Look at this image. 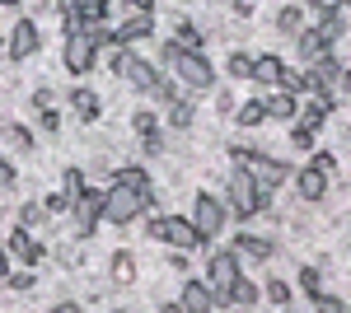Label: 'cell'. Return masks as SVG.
Masks as SVG:
<instances>
[{
  "mask_svg": "<svg viewBox=\"0 0 351 313\" xmlns=\"http://www.w3.org/2000/svg\"><path fill=\"white\" fill-rule=\"evenodd\" d=\"M271 206V192L243 164H234L230 168V178H225V210L234 215V220H253V215H263V210Z\"/></svg>",
  "mask_w": 351,
  "mask_h": 313,
  "instance_id": "obj_1",
  "label": "cell"
},
{
  "mask_svg": "<svg viewBox=\"0 0 351 313\" xmlns=\"http://www.w3.org/2000/svg\"><path fill=\"white\" fill-rule=\"evenodd\" d=\"M150 210H155V192H136L122 183L104 187V225H112V229H127L132 220L150 215Z\"/></svg>",
  "mask_w": 351,
  "mask_h": 313,
  "instance_id": "obj_2",
  "label": "cell"
},
{
  "mask_svg": "<svg viewBox=\"0 0 351 313\" xmlns=\"http://www.w3.org/2000/svg\"><path fill=\"white\" fill-rule=\"evenodd\" d=\"M230 164H243V168L267 187V192H276V187L291 183V164H286V159L263 155V150H253V145H230Z\"/></svg>",
  "mask_w": 351,
  "mask_h": 313,
  "instance_id": "obj_3",
  "label": "cell"
},
{
  "mask_svg": "<svg viewBox=\"0 0 351 313\" xmlns=\"http://www.w3.org/2000/svg\"><path fill=\"white\" fill-rule=\"evenodd\" d=\"M145 238L169 243L173 253H178V248H183V253L202 248V234H197V225H192L188 215H150V220H145Z\"/></svg>",
  "mask_w": 351,
  "mask_h": 313,
  "instance_id": "obj_4",
  "label": "cell"
},
{
  "mask_svg": "<svg viewBox=\"0 0 351 313\" xmlns=\"http://www.w3.org/2000/svg\"><path fill=\"white\" fill-rule=\"evenodd\" d=\"M169 75L178 79L188 94H211V89H216V66H211L202 52H188V47L178 52V61H173V71H169Z\"/></svg>",
  "mask_w": 351,
  "mask_h": 313,
  "instance_id": "obj_5",
  "label": "cell"
},
{
  "mask_svg": "<svg viewBox=\"0 0 351 313\" xmlns=\"http://www.w3.org/2000/svg\"><path fill=\"white\" fill-rule=\"evenodd\" d=\"M112 75L127 79L132 89H145V94H150V89L164 79V71H160V66H150V61H141L132 47H117V52H112Z\"/></svg>",
  "mask_w": 351,
  "mask_h": 313,
  "instance_id": "obj_6",
  "label": "cell"
},
{
  "mask_svg": "<svg viewBox=\"0 0 351 313\" xmlns=\"http://www.w3.org/2000/svg\"><path fill=\"white\" fill-rule=\"evenodd\" d=\"M225 215H230V210H225V201H220L216 192H197V197H192V225H197V234H202V243H211V238H220L225 234Z\"/></svg>",
  "mask_w": 351,
  "mask_h": 313,
  "instance_id": "obj_7",
  "label": "cell"
},
{
  "mask_svg": "<svg viewBox=\"0 0 351 313\" xmlns=\"http://www.w3.org/2000/svg\"><path fill=\"white\" fill-rule=\"evenodd\" d=\"M38 52H43V28H38V19L10 24V33H5V56H10L14 66H24V61H33Z\"/></svg>",
  "mask_w": 351,
  "mask_h": 313,
  "instance_id": "obj_8",
  "label": "cell"
},
{
  "mask_svg": "<svg viewBox=\"0 0 351 313\" xmlns=\"http://www.w3.org/2000/svg\"><path fill=\"white\" fill-rule=\"evenodd\" d=\"M337 79H342V61H337V52H328V56H319V61L304 66V94L332 99V94H337Z\"/></svg>",
  "mask_w": 351,
  "mask_h": 313,
  "instance_id": "obj_9",
  "label": "cell"
},
{
  "mask_svg": "<svg viewBox=\"0 0 351 313\" xmlns=\"http://www.w3.org/2000/svg\"><path fill=\"white\" fill-rule=\"evenodd\" d=\"M239 262H243V258L234 253V248H216V253L206 258V286L216 290V295H225V299H230V286H234V281L243 276Z\"/></svg>",
  "mask_w": 351,
  "mask_h": 313,
  "instance_id": "obj_10",
  "label": "cell"
},
{
  "mask_svg": "<svg viewBox=\"0 0 351 313\" xmlns=\"http://www.w3.org/2000/svg\"><path fill=\"white\" fill-rule=\"evenodd\" d=\"M61 66H66L71 75H89V71L99 66V47L89 42V33H84V28L66 33V47H61Z\"/></svg>",
  "mask_w": 351,
  "mask_h": 313,
  "instance_id": "obj_11",
  "label": "cell"
},
{
  "mask_svg": "<svg viewBox=\"0 0 351 313\" xmlns=\"http://www.w3.org/2000/svg\"><path fill=\"white\" fill-rule=\"evenodd\" d=\"M132 131H136V150H141V155H160V150H164L155 108H136V112H132Z\"/></svg>",
  "mask_w": 351,
  "mask_h": 313,
  "instance_id": "obj_12",
  "label": "cell"
},
{
  "mask_svg": "<svg viewBox=\"0 0 351 313\" xmlns=\"http://www.w3.org/2000/svg\"><path fill=\"white\" fill-rule=\"evenodd\" d=\"M5 248H10V258L24 262V266H38V262L47 258V243H43V238H33V229H24V225H14V229H10Z\"/></svg>",
  "mask_w": 351,
  "mask_h": 313,
  "instance_id": "obj_13",
  "label": "cell"
},
{
  "mask_svg": "<svg viewBox=\"0 0 351 313\" xmlns=\"http://www.w3.org/2000/svg\"><path fill=\"white\" fill-rule=\"evenodd\" d=\"M145 38H155V10H132V14L117 24V47H136V42H145Z\"/></svg>",
  "mask_w": 351,
  "mask_h": 313,
  "instance_id": "obj_14",
  "label": "cell"
},
{
  "mask_svg": "<svg viewBox=\"0 0 351 313\" xmlns=\"http://www.w3.org/2000/svg\"><path fill=\"white\" fill-rule=\"evenodd\" d=\"M178 295H183V299H178L183 313H225V309H220V299H216V290L206 286V281H192V276H188Z\"/></svg>",
  "mask_w": 351,
  "mask_h": 313,
  "instance_id": "obj_15",
  "label": "cell"
},
{
  "mask_svg": "<svg viewBox=\"0 0 351 313\" xmlns=\"http://www.w3.org/2000/svg\"><path fill=\"white\" fill-rule=\"evenodd\" d=\"M291 187H295V197L304 201V206H319V201L328 197V178L314 168V164H304L300 173H291Z\"/></svg>",
  "mask_w": 351,
  "mask_h": 313,
  "instance_id": "obj_16",
  "label": "cell"
},
{
  "mask_svg": "<svg viewBox=\"0 0 351 313\" xmlns=\"http://www.w3.org/2000/svg\"><path fill=\"white\" fill-rule=\"evenodd\" d=\"M328 117H332V99H319V94H309V99H300V112H295V122L304 131H319L328 127Z\"/></svg>",
  "mask_w": 351,
  "mask_h": 313,
  "instance_id": "obj_17",
  "label": "cell"
},
{
  "mask_svg": "<svg viewBox=\"0 0 351 313\" xmlns=\"http://www.w3.org/2000/svg\"><path fill=\"white\" fill-rule=\"evenodd\" d=\"M239 258H248V262H271L276 258V238H263V234H234V243H230Z\"/></svg>",
  "mask_w": 351,
  "mask_h": 313,
  "instance_id": "obj_18",
  "label": "cell"
},
{
  "mask_svg": "<svg viewBox=\"0 0 351 313\" xmlns=\"http://www.w3.org/2000/svg\"><path fill=\"white\" fill-rule=\"evenodd\" d=\"M291 42H295V52H300V61H304V66H309V61H319V56H328V52H337V47H328V38L319 33V24H314V28L304 24Z\"/></svg>",
  "mask_w": 351,
  "mask_h": 313,
  "instance_id": "obj_19",
  "label": "cell"
},
{
  "mask_svg": "<svg viewBox=\"0 0 351 313\" xmlns=\"http://www.w3.org/2000/svg\"><path fill=\"white\" fill-rule=\"evenodd\" d=\"M263 103H267V117H271V122H295V112H300V94L271 89V94H263Z\"/></svg>",
  "mask_w": 351,
  "mask_h": 313,
  "instance_id": "obj_20",
  "label": "cell"
},
{
  "mask_svg": "<svg viewBox=\"0 0 351 313\" xmlns=\"http://www.w3.org/2000/svg\"><path fill=\"white\" fill-rule=\"evenodd\" d=\"M71 112H75V122H99L104 117V99L94 89H71Z\"/></svg>",
  "mask_w": 351,
  "mask_h": 313,
  "instance_id": "obj_21",
  "label": "cell"
},
{
  "mask_svg": "<svg viewBox=\"0 0 351 313\" xmlns=\"http://www.w3.org/2000/svg\"><path fill=\"white\" fill-rule=\"evenodd\" d=\"M281 71H286V61H281L276 52L253 56V79H258L263 89H276V79H281Z\"/></svg>",
  "mask_w": 351,
  "mask_h": 313,
  "instance_id": "obj_22",
  "label": "cell"
},
{
  "mask_svg": "<svg viewBox=\"0 0 351 313\" xmlns=\"http://www.w3.org/2000/svg\"><path fill=\"white\" fill-rule=\"evenodd\" d=\"M258 304H263V286H253L248 276H239L230 286V309H258Z\"/></svg>",
  "mask_w": 351,
  "mask_h": 313,
  "instance_id": "obj_23",
  "label": "cell"
},
{
  "mask_svg": "<svg viewBox=\"0 0 351 313\" xmlns=\"http://www.w3.org/2000/svg\"><path fill=\"white\" fill-rule=\"evenodd\" d=\"M271 24H276V33H281V38H295L300 28H304V10H300V0H291V5H281Z\"/></svg>",
  "mask_w": 351,
  "mask_h": 313,
  "instance_id": "obj_24",
  "label": "cell"
},
{
  "mask_svg": "<svg viewBox=\"0 0 351 313\" xmlns=\"http://www.w3.org/2000/svg\"><path fill=\"white\" fill-rule=\"evenodd\" d=\"M108 276H112V286H136V258L127 253V248H117V253H112Z\"/></svg>",
  "mask_w": 351,
  "mask_h": 313,
  "instance_id": "obj_25",
  "label": "cell"
},
{
  "mask_svg": "<svg viewBox=\"0 0 351 313\" xmlns=\"http://www.w3.org/2000/svg\"><path fill=\"white\" fill-rule=\"evenodd\" d=\"M108 10H112V0H75V19H80V28H89V24H104L108 19Z\"/></svg>",
  "mask_w": 351,
  "mask_h": 313,
  "instance_id": "obj_26",
  "label": "cell"
},
{
  "mask_svg": "<svg viewBox=\"0 0 351 313\" xmlns=\"http://www.w3.org/2000/svg\"><path fill=\"white\" fill-rule=\"evenodd\" d=\"M112 183L136 187V192H155V187H150V173H145L141 164H117V168H112Z\"/></svg>",
  "mask_w": 351,
  "mask_h": 313,
  "instance_id": "obj_27",
  "label": "cell"
},
{
  "mask_svg": "<svg viewBox=\"0 0 351 313\" xmlns=\"http://www.w3.org/2000/svg\"><path fill=\"white\" fill-rule=\"evenodd\" d=\"M234 122H239L243 131L263 127V122H267V103H263V94H258V99H248V103H239V108H234Z\"/></svg>",
  "mask_w": 351,
  "mask_h": 313,
  "instance_id": "obj_28",
  "label": "cell"
},
{
  "mask_svg": "<svg viewBox=\"0 0 351 313\" xmlns=\"http://www.w3.org/2000/svg\"><path fill=\"white\" fill-rule=\"evenodd\" d=\"M263 299H267L271 309H291V304H295V290H291V281H276V276H271L267 286H263Z\"/></svg>",
  "mask_w": 351,
  "mask_h": 313,
  "instance_id": "obj_29",
  "label": "cell"
},
{
  "mask_svg": "<svg viewBox=\"0 0 351 313\" xmlns=\"http://www.w3.org/2000/svg\"><path fill=\"white\" fill-rule=\"evenodd\" d=\"M192 122H197L192 94H188V99H178V103H169V127H173V131H192Z\"/></svg>",
  "mask_w": 351,
  "mask_h": 313,
  "instance_id": "obj_30",
  "label": "cell"
},
{
  "mask_svg": "<svg viewBox=\"0 0 351 313\" xmlns=\"http://www.w3.org/2000/svg\"><path fill=\"white\" fill-rule=\"evenodd\" d=\"M319 33L328 38V47H337V42L347 38V19H342V10H328L324 19H319Z\"/></svg>",
  "mask_w": 351,
  "mask_h": 313,
  "instance_id": "obj_31",
  "label": "cell"
},
{
  "mask_svg": "<svg viewBox=\"0 0 351 313\" xmlns=\"http://www.w3.org/2000/svg\"><path fill=\"white\" fill-rule=\"evenodd\" d=\"M173 42L188 47V52H202V28L192 24V19H178V24H173Z\"/></svg>",
  "mask_w": 351,
  "mask_h": 313,
  "instance_id": "obj_32",
  "label": "cell"
},
{
  "mask_svg": "<svg viewBox=\"0 0 351 313\" xmlns=\"http://www.w3.org/2000/svg\"><path fill=\"white\" fill-rule=\"evenodd\" d=\"M225 79H253V56L248 52H230L225 56Z\"/></svg>",
  "mask_w": 351,
  "mask_h": 313,
  "instance_id": "obj_33",
  "label": "cell"
},
{
  "mask_svg": "<svg viewBox=\"0 0 351 313\" xmlns=\"http://www.w3.org/2000/svg\"><path fill=\"white\" fill-rule=\"evenodd\" d=\"M84 187H89V178H84V168H66L61 173V192H66V201H75Z\"/></svg>",
  "mask_w": 351,
  "mask_h": 313,
  "instance_id": "obj_34",
  "label": "cell"
},
{
  "mask_svg": "<svg viewBox=\"0 0 351 313\" xmlns=\"http://www.w3.org/2000/svg\"><path fill=\"white\" fill-rule=\"evenodd\" d=\"M19 225H24V229H43V225H47V206H43V201L19 206Z\"/></svg>",
  "mask_w": 351,
  "mask_h": 313,
  "instance_id": "obj_35",
  "label": "cell"
},
{
  "mask_svg": "<svg viewBox=\"0 0 351 313\" xmlns=\"http://www.w3.org/2000/svg\"><path fill=\"white\" fill-rule=\"evenodd\" d=\"M276 89H286V94H300V99H304V71H300V66H286L281 79H276Z\"/></svg>",
  "mask_w": 351,
  "mask_h": 313,
  "instance_id": "obj_36",
  "label": "cell"
},
{
  "mask_svg": "<svg viewBox=\"0 0 351 313\" xmlns=\"http://www.w3.org/2000/svg\"><path fill=\"white\" fill-rule=\"evenodd\" d=\"M300 290H304V295H319V290H324V271H319V266H300Z\"/></svg>",
  "mask_w": 351,
  "mask_h": 313,
  "instance_id": "obj_37",
  "label": "cell"
},
{
  "mask_svg": "<svg viewBox=\"0 0 351 313\" xmlns=\"http://www.w3.org/2000/svg\"><path fill=\"white\" fill-rule=\"evenodd\" d=\"M309 299H314V309H319V313H342V309H347V299H342V295H324V290H319V295H309Z\"/></svg>",
  "mask_w": 351,
  "mask_h": 313,
  "instance_id": "obj_38",
  "label": "cell"
},
{
  "mask_svg": "<svg viewBox=\"0 0 351 313\" xmlns=\"http://www.w3.org/2000/svg\"><path fill=\"white\" fill-rule=\"evenodd\" d=\"M5 286L14 290V295H28V290L38 286V276H33V271H10V276H5Z\"/></svg>",
  "mask_w": 351,
  "mask_h": 313,
  "instance_id": "obj_39",
  "label": "cell"
},
{
  "mask_svg": "<svg viewBox=\"0 0 351 313\" xmlns=\"http://www.w3.org/2000/svg\"><path fill=\"white\" fill-rule=\"evenodd\" d=\"M291 145H295L300 155H309V150H314V131H304L300 122H291Z\"/></svg>",
  "mask_w": 351,
  "mask_h": 313,
  "instance_id": "obj_40",
  "label": "cell"
},
{
  "mask_svg": "<svg viewBox=\"0 0 351 313\" xmlns=\"http://www.w3.org/2000/svg\"><path fill=\"white\" fill-rule=\"evenodd\" d=\"M38 127L47 131V136H56V131H61V112H56V108H38Z\"/></svg>",
  "mask_w": 351,
  "mask_h": 313,
  "instance_id": "obj_41",
  "label": "cell"
},
{
  "mask_svg": "<svg viewBox=\"0 0 351 313\" xmlns=\"http://www.w3.org/2000/svg\"><path fill=\"white\" fill-rule=\"evenodd\" d=\"M5 136L14 140V150H24V155L33 150V131H28V127H5Z\"/></svg>",
  "mask_w": 351,
  "mask_h": 313,
  "instance_id": "obj_42",
  "label": "cell"
},
{
  "mask_svg": "<svg viewBox=\"0 0 351 313\" xmlns=\"http://www.w3.org/2000/svg\"><path fill=\"white\" fill-rule=\"evenodd\" d=\"M314 168H319V173H324L328 183H332V178H337V155H328V150H319V155H314Z\"/></svg>",
  "mask_w": 351,
  "mask_h": 313,
  "instance_id": "obj_43",
  "label": "cell"
},
{
  "mask_svg": "<svg viewBox=\"0 0 351 313\" xmlns=\"http://www.w3.org/2000/svg\"><path fill=\"white\" fill-rule=\"evenodd\" d=\"M19 183V168H14V164H10V159L0 155V192H10V187Z\"/></svg>",
  "mask_w": 351,
  "mask_h": 313,
  "instance_id": "obj_44",
  "label": "cell"
},
{
  "mask_svg": "<svg viewBox=\"0 0 351 313\" xmlns=\"http://www.w3.org/2000/svg\"><path fill=\"white\" fill-rule=\"evenodd\" d=\"M178 52H183L178 42H164V47H160V71H173V61H178Z\"/></svg>",
  "mask_w": 351,
  "mask_h": 313,
  "instance_id": "obj_45",
  "label": "cell"
},
{
  "mask_svg": "<svg viewBox=\"0 0 351 313\" xmlns=\"http://www.w3.org/2000/svg\"><path fill=\"white\" fill-rule=\"evenodd\" d=\"M43 206H47V215H66V210H71V201H66V192H52Z\"/></svg>",
  "mask_w": 351,
  "mask_h": 313,
  "instance_id": "obj_46",
  "label": "cell"
},
{
  "mask_svg": "<svg viewBox=\"0 0 351 313\" xmlns=\"http://www.w3.org/2000/svg\"><path fill=\"white\" fill-rule=\"evenodd\" d=\"M309 10H319V14H328V10H347L351 0H304Z\"/></svg>",
  "mask_w": 351,
  "mask_h": 313,
  "instance_id": "obj_47",
  "label": "cell"
},
{
  "mask_svg": "<svg viewBox=\"0 0 351 313\" xmlns=\"http://www.w3.org/2000/svg\"><path fill=\"white\" fill-rule=\"evenodd\" d=\"M234 108H239V103H234L230 94H220V99H216V112H220V117H234Z\"/></svg>",
  "mask_w": 351,
  "mask_h": 313,
  "instance_id": "obj_48",
  "label": "cell"
},
{
  "mask_svg": "<svg viewBox=\"0 0 351 313\" xmlns=\"http://www.w3.org/2000/svg\"><path fill=\"white\" fill-rule=\"evenodd\" d=\"M10 262H14V258H10V248H5V243H0V281H5V276H10Z\"/></svg>",
  "mask_w": 351,
  "mask_h": 313,
  "instance_id": "obj_49",
  "label": "cell"
},
{
  "mask_svg": "<svg viewBox=\"0 0 351 313\" xmlns=\"http://www.w3.org/2000/svg\"><path fill=\"white\" fill-rule=\"evenodd\" d=\"M169 266H173L178 276H188V258H183V248H178V258H169Z\"/></svg>",
  "mask_w": 351,
  "mask_h": 313,
  "instance_id": "obj_50",
  "label": "cell"
},
{
  "mask_svg": "<svg viewBox=\"0 0 351 313\" xmlns=\"http://www.w3.org/2000/svg\"><path fill=\"white\" fill-rule=\"evenodd\" d=\"M337 89H342V94L351 99V66H342V79H337Z\"/></svg>",
  "mask_w": 351,
  "mask_h": 313,
  "instance_id": "obj_51",
  "label": "cell"
},
{
  "mask_svg": "<svg viewBox=\"0 0 351 313\" xmlns=\"http://www.w3.org/2000/svg\"><path fill=\"white\" fill-rule=\"evenodd\" d=\"M122 5H127V14L132 10H155V0H122Z\"/></svg>",
  "mask_w": 351,
  "mask_h": 313,
  "instance_id": "obj_52",
  "label": "cell"
},
{
  "mask_svg": "<svg viewBox=\"0 0 351 313\" xmlns=\"http://www.w3.org/2000/svg\"><path fill=\"white\" fill-rule=\"evenodd\" d=\"M230 5H234L239 14H253V5H258V0H230Z\"/></svg>",
  "mask_w": 351,
  "mask_h": 313,
  "instance_id": "obj_53",
  "label": "cell"
},
{
  "mask_svg": "<svg viewBox=\"0 0 351 313\" xmlns=\"http://www.w3.org/2000/svg\"><path fill=\"white\" fill-rule=\"evenodd\" d=\"M47 5H56L61 14H71V10H75V0H47Z\"/></svg>",
  "mask_w": 351,
  "mask_h": 313,
  "instance_id": "obj_54",
  "label": "cell"
},
{
  "mask_svg": "<svg viewBox=\"0 0 351 313\" xmlns=\"http://www.w3.org/2000/svg\"><path fill=\"white\" fill-rule=\"evenodd\" d=\"M14 5H24V0H0V10H14Z\"/></svg>",
  "mask_w": 351,
  "mask_h": 313,
  "instance_id": "obj_55",
  "label": "cell"
},
{
  "mask_svg": "<svg viewBox=\"0 0 351 313\" xmlns=\"http://www.w3.org/2000/svg\"><path fill=\"white\" fill-rule=\"evenodd\" d=\"M0 131H5V117H0Z\"/></svg>",
  "mask_w": 351,
  "mask_h": 313,
  "instance_id": "obj_56",
  "label": "cell"
},
{
  "mask_svg": "<svg viewBox=\"0 0 351 313\" xmlns=\"http://www.w3.org/2000/svg\"><path fill=\"white\" fill-rule=\"evenodd\" d=\"M347 253H351V243H347Z\"/></svg>",
  "mask_w": 351,
  "mask_h": 313,
  "instance_id": "obj_57",
  "label": "cell"
}]
</instances>
